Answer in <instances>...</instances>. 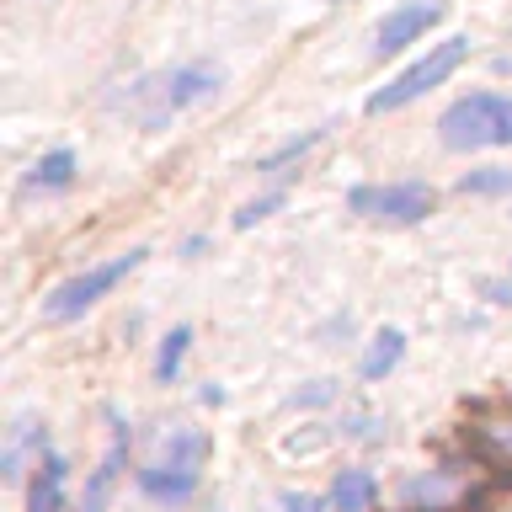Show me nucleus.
Masks as SVG:
<instances>
[{
	"instance_id": "f257e3e1",
	"label": "nucleus",
	"mask_w": 512,
	"mask_h": 512,
	"mask_svg": "<svg viewBox=\"0 0 512 512\" xmlns=\"http://www.w3.org/2000/svg\"><path fill=\"white\" fill-rule=\"evenodd\" d=\"M214 454V432L203 427H166L155 438V454L139 470V491L160 507L192 502V491L203 486V464Z\"/></svg>"
},
{
	"instance_id": "f03ea898",
	"label": "nucleus",
	"mask_w": 512,
	"mask_h": 512,
	"mask_svg": "<svg viewBox=\"0 0 512 512\" xmlns=\"http://www.w3.org/2000/svg\"><path fill=\"white\" fill-rule=\"evenodd\" d=\"M438 139L443 150H496L512 144V96L502 91H470L454 107H443L438 118Z\"/></svg>"
},
{
	"instance_id": "7ed1b4c3",
	"label": "nucleus",
	"mask_w": 512,
	"mask_h": 512,
	"mask_svg": "<svg viewBox=\"0 0 512 512\" xmlns=\"http://www.w3.org/2000/svg\"><path fill=\"white\" fill-rule=\"evenodd\" d=\"M219 80H224V70H219V64H208V59L176 64V70L155 75V80H144V86H139V123H144V128L171 123L176 112H187V107L208 102V96L219 91Z\"/></svg>"
},
{
	"instance_id": "20e7f679",
	"label": "nucleus",
	"mask_w": 512,
	"mask_h": 512,
	"mask_svg": "<svg viewBox=\"0 0 512 512\" xmlns=\"http://www.w3.org/2000/svg\"><path fill=\"white\" fill-rule=\"evenodd\" d=\"M464 59H470V38H459V32H454V38H443V43H432L422 59L406 64V70L390 80V86H379L374 96H368L363 112H374V118H379V112H400V107L422 102V96H427V91H438Z\"/></svg>"
},
{
	"instance_id": "39448f33",
	"label": "nucleus",
	"mask_w": 512,
	"mask_h": 512,
	"mask_svg": "<svg viewBox=\"0 0 512 512\" xmlns=\"http://www.w3.org/2000/svg\"><path fill=\"white\" fill-rule=\"evenodd\" d=\"M144 246H134V251H123V256H112V262H96V267H86V272H75L70 283H59L54 294L43 299V320L48 326H64V320H75V315H86L102 294H112L128 272H139L144 267Z\"/></svg>"
},
{
	"instance_id": "423d86ee",
	"label": "nucleus",
	"mask_w": 512,
	"mask_h": 512,
	"mask_svg": "<svg viewBox=\"0 0 512 512\" xmlns=\"http://www.w3.org/2000/svg\"><path fill=\"white\" fill-rule=\"evenodd\" d=\"M347 208L363 219H379V224H422L432 208H438V192L432 182H384V187H352L347 192Z\"/></svg>"
},
{
	"instance_id": "0eeeda50",
	"label": "nucleus",
	"mask_w": 512,
	"mask_h": 512,
	"mask_svg": "<svg viewBox=\"0 0 512 512\" xmlns=\"http://www.w3.org/2000/svg\"><path fill=\"white\" fill-rule=\"evenodd\" d=\"M438 22H443L438 0H406V6L384 11V22L374 32V59H390V54H400V48H411L416 38H427Z\"/></svg>"
},
{
	"instance_id": "6e6552de",
	"label": "nucleus",
	"mask_w": 512,
	"mask_h": 512,
	"mask_svg": "<svg viewBox=\"0 0 512 512\" xmlns=\"http://www.w3.org/2000/svg\"><path fill=\"white\" fill-rule=\"evenodd\" d=\"M459 491H464L459 475L427 470V475H411L406 486H400V507H406V512H443V507L459 502Z\"/></svg>"
},
{
	"instance_id": "1a4fd4ad",
	"label": "nucleus",
	"mask_w": 512,
	"mask_h": 512,
	"mask_svg": "<svg viewBox=\"0 0 512 512\" xmlns=\"http://www.w3.org/2000/svg\"><path fill=\"white\" fill-rule=\"evenodd\" d=\"M123 459H128V427L118 422V432H112V448H107V459L91 470L86 480V496H80V512H107L112 502V491H118V475H123Z\"/></svg>"
},
{
	"instance_id": "9d476101",
	"label": "nucleus",
	"mask_w": 512,
	"mask_h": 512,
	"mask_svg": "<svg viewBox=\"0 0 512 512\" xmlns=\"http://www.w3.org/2000/svg\"><path fill=\"white\" fill-rule=\"evenodd\" d=\"M32 486H27V512H64V480H70V464H64V454H38V464H32Z\"/></svg>"
},
{
	"instance_id": "9b49d317",
	"label": "nucleus",
	"mask_w": 512,
	"mask_h": 512,
	"mask_svg": "<svg viewBox=\"0 0 512 512\" xmlns=\"http://www.w3.org/2000/svg\"><path fill=\"white\" fill-rule=\"evenodd\" d=\"M400 358H406V331L400 326H384L374 342H368V352H363V363H358V374L374 384V379H384V374H395L400 368Z\"/></svg>"
},
{
	"instance_id": "f8f14e48",
	"label": "nucleus",
	"mask_w": 512,
	"mask_h": 512,
	"mask_svg": "<svg viewBox=\"0 0 512 512\" xmlns=\"http://www.w3.org/2000/svg\"><path fill=\"white\" fill-rule=\"evenodd\" d=\"M27 454H48V432H43L38 422H32V416H22V422L11 427V438H6V459H0L6 480H22Z\"/></svg>"
},
{
	"instance_id": "ddd939ff",
	"label": "nucleus",
	"mask_w": 512,
	"mask_h": 512,
	"mask_svg": "<svg viewBox=\"0 0 512 512\" xmlns=\"http://www.w3.org/2000/svg\"><path fill=\"white\" fill-rule=\"evenodd\" d=\"M374 496H379V480L368 470H336V480H331V507L336 512H368Z\"/></svg>"
},
{
	"instance_id": "4468645a",
	"label": "nucleus",
	"mask_w": 512,
	"mask_h": 512,
	"mask_svg": "<svg viewBox=\"0 0 512 512\" xmlns=\"http://www.w3.org/2000/svg\"><path fill=\"white\" fill-rule=\"evenodd\" d=\"M75 166H80L75 150H64V144H59V150H48L38 166L27 171V182L43 187V192H64V187H75Z\"/></svg>"
},
{
	"instance_id": "2eb2a0df",
	"label": "nucleus",
	"mask_w": 512,
	"mask_h": 512,
	"mask_svg": "<svg viewBox=\"0 0 512 512\" xmlns=\"http://www.w3.org/2000/svg\"><path fill=\"white\" fill-rule=\"evenodd\" d=\"M187 347H192V326H171L166 336H160V352H155V379H160V384H176Z\"/></svg>"
},
{
	"instance_id": "dca6fc26",
	"label": "nucleus",
	"mask_w": 512,
	"mask_h": 512,
	"mask_svg": "<svg viewBox=\"0 0 512 512\" xmlns=\"http://www.w3.org/2000/svg\"><path fill=\"white\" fill-rule=\"evenodd\" d=\"M464 198H507L512 192V171L507 166H480V171H464L454 182Z\"/></svg>"
},
{
	"instance_id": "f3484780",
	"label": "nucleus",
	"mask_w": 512,
	"mask_h": 512,
	"mask_svg": "<svg viewBox=\"0 0 512 512\" xmlns=\"http://www.w3.org/2000/svg\"><path fill=\"white\" fill-rule=\"evenodd\" d=\"M320 139H326V128H310V134H299V139H283L272 155H262V160H256V171H267V176H272V171L294 166V160H304V155H310Z\"/></svg>"
},
{
	"instance_id": "a211bd4d",
	"label": "nucleus",
	"mask_w": 512,
	"mask_h": 512,
	"mask_svg": "<svg viewBox=\"0 0 512 512\" xmlns=\"http://www.w3.org/2000/svg\"><path fill=\"white\" fill-rule=\"evenodd\" d=\"M283 203H288L283 192H262V198H256V203H246V208H240V214H235V230H251V224H262L267 214H278Z\"/></svg>"
},
{
	"instance_id": "6ab92c4d",
	"label": "nucleus",
	"mask_w": 512,
	"mask_h": 512,
	"mask_svg": "<svg viewBox=\"0 0 512 512\" xmlns=\"http://www.w3.org/2000/svg\"><path fill=\"white\" fill-rule=\"evenodd\" d=\"M283 512H326V502H320V496H310V491H288V496H283Z\"/></svg>"
},
{
	"instance_id": "aec40b11",
	"label": "nucleus",
	"mask_w": 512,
	"mask_h": 512,
	"mask_svg": "<svg viewBox=\"0 0 512 512\" xmlns=\"http://www.w3.org/2000/svg\"><path fill=\"white\" fill-rule=\"evenodd\" d=\"M480 294H486L491 304H512V283L507 278H480Z\"/></svg>"
},
{
	"instance_id": "412c9836",
	"label": "nucleus",
	"mask_w": 512,
	"mask_h": 512,
	"mask_svg": "<svg viewBox=\"0 0 512 512\" xmlns=\"http://www.w3.org/2000/svg\"><path fill=\"white\" fill-rule=\"evenodd\" d=\"M320 400H331V384H326V379H320L315 390H304V395H299V406H320Z\"/></svg>"
},
{
	"instance_id": "4be33fe9",
	"label": "nucleus",
	"mask_w": 512,
	"mask_h": 512,
	"mask_svg": "<svg viewBox=\"0 0 512 512\" xmlns=\"http://www.w3.org/2000/svg\"><path fill=\"white\" fill-rule=\"evenodd\" d=\"M198 400H203V406H219V400H224V390H219V384H203V390H198Z\"/></svg>"
},
{
	"instance_id": "5701e85b",
	"label": "nucleus",
	"mask_w": 512,
	"mask_h": 512,
	"mask_svg": "<svg viewBox=\"0 0 512 512\" xmlns=\"http://www.w3.org/2000/svg\"><path fill=\"white\" fill-rule=\"evenodd\" d=\"M203 246H208V240H203V235H187V240H182V256H198Z\"/></svg>"
}]
</instances>
